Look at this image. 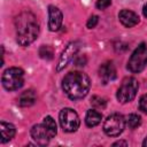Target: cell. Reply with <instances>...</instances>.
Wrapping results in <instances>:
<instances>
[{"mask_svg": "<svg viewBox=\"0 0 147 147\" xmlns=\"http://www.w3.org/2000/svg\"><path fill=\"white\" fill-rule=\"evenodd\" d=\"M125 124L126 123L123 115L118 113H114L106 118L103 123V131L109 137H117L123 132Z\"/></svg>", "mask_w": 147, "mask_h": 147, "instance_id": "cell-7", "label": "cell"}, {"mask_svg": "<svg viewBox=\"0 0 147 147\" xmlns=\"http://www.w3.org/2000/svg\"><path fill=\"white\" fill-rule=\"evenodd\" d=\"M125 123H126V125L130 129H132V130L133 129H137L141 124V117L139 115H137V114H130V115L126 116Z\"/></svg>", "mask_w": 147, "mask_h": 147, "instance_id": "cell-16", "label": "cell"}, {"mask_svg": "<svg viewBox=\"0 0 147 147\" xmlns=\"http://www.w3.org/2000/svg\"><path fill=\"white\" fill-rule=\"evenodd\" d=\"M2 86L7 91H17L24 84V71L18 67H11L3 71L1 77Z\"/></svg>", "mask_w": 147, "mask_h": 147, "instance_id": "cell-4", "label": "cell"}, {"mask_svg": "<svg viewBox=\"0 0 147 147\" xmlns=\"http://www.w3.org/2000/svg\"><path fill=\"white\" fill-rule=\"evenodd\" d=\"M39 56L44 60H52L54 57V51L49 45H42L39 48Z\"/></svg>", "mask_w": 147, "mask_h": 147, "instance_id": "cell-17", "label": "cell"}, {"mask_svg": "<svg viewBox=\"0 0 147 147\" xmlns=\"http://www.w3.org/2000/svg\"><path fill=\"white\" fill-rule=\"evenodd\" d=\"M87 62V59L85 55H76L75 56V60H74V63L76 67H84Z\"/></svg>", "mask_w": 147, "mask_h": 147, "instance_id": "cell-19", "label": "cell"}, {"mask_svg": "<svg viewBox=\"0 0 147 147\" xmlns=\"http://www.w3.org/2000/svg\"><path fill=\"white\" fill-rule=\"evenodd\" d=\"M147 65V45L141 42L131 54L127 61V69L133 72L138 74L141 72Z\"/></svg>", "mask_w": 147, "mask_h": 147, "instance_id": "cell-6", "label": "cell"}, {"mask_svg": "<svg viewBox=\"0 0 147 147\" xmlns=\"http://www.w3.org/2000/svg\"><path fill=\"white\" fill-rule=\"evenodd\" d=\"M142 14H144L145 17H147V3H145V6L142 8Z\"/></svg>", "mask_w": 147, "mask_h": 147, "instance_id": "cell-24", "label": "cell"}, {"mask_svg": "<svg viewBox=\"0 0 147 147\" xmlns=\"http://www.w3.org/2000/svg\"><path fill=\"white\" fill-rule=\"evenodd\" d=\"M56 132H57L56 123L52 116H46L42 123L33 125L30 131L32 139L38 145H41V146L47 145L49 140H52L56 136Z\"/></svg>", "mask_w": 147, "mask_h": 147, "instance_id": "cell-3", "label": "cell"}, {"mask_svg": "<svg viewBox=\"0 0 147 147\" xmlns=\"http://www.w3.org/2000/svg\"><path fill=\"white\" fill-rule=\"evenodd\" d=\"M98 22H99V17H98L96 15H92V16L88 18V21H87V23H86V26H87L88 29H93V28L96 26Z\"/></svg>", "mask_w": 147, "mask_h": 147, "instance_id": "cell-21", "label": "cell"}, {"mask_svg": "<svg viewBox=\"0 0 147 147\" xmlns=\"http://www.w3.org/2000/svg\"><path fill=\"white\" fill-rule=\"evenodd\" d=\"M99 77L103 84H108L109 82H111L116 78V68L111 61H107L100 65Z\"/></svg>", "mask_w": 147, "mask_h": 147, "instance_id": "cell-11", "label": "cell"}, {"mask_svg": "<svg viewBox=\"0 0 147 147\" xmlns=\"http://www.w3.org/2000/svg\"><path fill=\"white\" fill-rule=\"evenodd\" d=\"M138 88H139V84L134 77H125L117 90L116 98L121 103L130 102L136 98Z\"/></svg>", "mask_w": 147, "mask_h": 147, "instance_id": "cell-5", "label": "cell"}, {"mask_svg": "<svg viewBox=\"0 0 147 147\" xmlns=\"http://www.w3.org/2000/svg\"><path fill=\"white\" fill-rule=\"evenodd\" d=\"M14 24L16 30V41L18 45L29 46L38 38L39 23L33 13L26 10L20 13L15 18Z\"/></svg>", "mask_w": 147, "mask_h": 147, "instance_id": "cell-1", "label": "cell"}, {"mask_svg": "<svg viewBox=\"0 0 147 147\" xmlns=\"http://www.w3.org/2000/svg\"><path fill=\"white\" fill-rule=\"evenodd\" d=\"M0 129H1V144H5L9 140H11L15 137L16 129L11 123H7L2 121L0 123Z\"/></svg>", "mask_w": 147, "mask_h": 147, "instance_id": "cell-14", "label": "cell"}, {"mask_svg": "<svg viewBox=\"0 0 147 147\" xmlns=\"http://www.w3.org/2000/svg\"><path fill=\"white\" fill-rule=\"evenodd\" d=\"M78 49H79V42H78V41H70V42L65 46V48L63 49L62 54L60 55L56 70H57V71L63 70V69L69 64V62H70L72 59H75V56L77 55Z\"/></svg>", "mask_w": 147, "mask_h": 147, "instance_id": "cell-9", "label": "cell"}, {"mask_svg": "<svg viewBox=\"0 0 147 147\" xmlns=\"http://www.w3.org/2000/svg\"><path fill=\"white\" fill-rule=\"evenodd\" d=\"M142 146H147V137L145 138V140H144V142H142Z\"/></svg>", "mask_w": 147, "mask_h": 147, "instance_id": "cell-25", "label": "cell"}, {"mask_svg": "<svg viewBox=\"0 0 147 147\" xmlns=\"http://www.w3.org/2000/svg\"><path fill=\"white\" fill-rule=\"evenodd\" d=\"M113 146H127V142L126 141H123V140H119V141H116L113 144Z\"/></svg>", "mask_w": 147, "mask_h": 147, "instance_id": "cell-23", "label": "cell"}, {"mask_svg": "<svg viewBox=\"0 0 147 147\" xmlns=\"http://www.w3.org/2000/svg\"><path fill=\"white\" fill-rule=\"evenodd\" d=\"M36 100H37L36 92L33 90H26L20 94V96L17 99V103L21 107H30V106L34 105Z\"/></svg>", "mask_w": 147, "mask_h": 147, "instance_id": "cell-13", "label": "cell"}, {"mask_svg": "<svg viewBox=\"0 0 147 147\" xmlns=\"http://www.w3.org/2000/svg\"><path fill=\"white\" fill-rule=\"evenodd\" d=\"M111 5V0H96V8L102 10L108 8Z\"/></svg>", "mask_w": 147, "mask_h": 147, "instance_id": "cell-22", "label": "cell"}, {"mask_svg": "<svg viewBox=\"0 0 147 147\" xmlns=\"http://www.w3.org/2000/svg\"><path fill=\"white\" fill-rule=\"evenodd\" d=\"M102 119V115L101 113H99L96 109H90L86 113V117H85V123L88 127H93L96 126Z\"/></svg>", "mask_w": 147, "mask_h": 147, "instance_id": "cell-15", "label": "cell"}, {"mask_svg": "<svg viewBox=\"0 0 147 147\" xmlns=\"http://www.w3.org/2000/svg\"><path fill=\"white\" fill-rule=\"evenodd\" d=\"M48 16H49V20H48L49 30L53 32L59 31L62 25V21H63L62 11L57 7L51 5V6H48Z\"/></svg>", "mask_w": 147, "mask_h": 147, "instance_id": "cell-10", "label": "cell"}, {"mask_svg": "<svg viewBox=\"0 0 147 147\" xmlns=\"http://www.w3.org/2000/svg\"><path fill=\"white\" fill-rule=\"evenodd\" d=\"M60 124L64 132H75L80 125L78 114L71 108H63L60 111Z\"/></svg>", "mask_w": 147, "mask_h": 147, "instance_id": "cell-8", "label": "cell"}, {"mask_svg": "<svg viewBox=\"0 0 147 147\" xmlns=\"http://www.w3.org/2000/svg\"><path fill=\"white\" fill-rule=\"evenodd\" d=\"M139 109L142 113L147 114V94H144L140 98V100H139Z\"/></svg>", "mask_w": 147, "mask_h": 147, "instance_id": "cell-20", "label": "cell"}, {"mask_svg": "<svg viewBox=\"0 0 147 147\" xmlns=\"http://www.w3.org/2000/svg\"><path fill=\"white\" fill-rule=\"evenodd\" d=\"M90 87V78L82 71H70L62 79V88L71 100H80L85 98Z\"/></svg>", "mask_w": 147, "mask_h": 147, "instance_id": "cell-2", "label": "cell"}, {"mask_svg": "<svg viewBox=\"0 0 147 147\" xmlns=\"http://www.w3.org/2000/svg\"><path fill=\"white\" fill-rule=\"evenodd\" d=\"M118 18H119V22L125 28H132V26L137 25L140 21L139 16L134 11L129 10V9H122L118 13Z\"/></svg>", "mask_w": 147, "mask_h": 147, "instance_id": "cell-12", "label": "cell"}, {"mask_svg": "<svg viewBox=\"0 0 147 147\" xmlns=\"http://www.w3.org/2000/svg\"><path fill=\"white\" fill-rule=\"evenodd\" d=\"M91 105L94 109H98V110H102L106 108V105H107V101L105 98L102 96H99V95H93L91 98Z\"/></svg>", "mask_w": 147, "mask_h": 147, "instance_id": "cell-18", "label": "cell"}]
</instances>
